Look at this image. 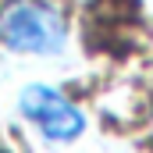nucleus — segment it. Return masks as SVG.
Segmentation results:
<instances>
[{"mask_svg":"<svg viewBox=\"0 0 153 153\" xmlns=\"http://www.w3.org/2000/svg\"><path fill=\"white\" fill-rule=\"evenodd\" d=\"M64 39V14L46 0H11L0 11V43L14 53H57Z\"/></svg>","mask_w":153,"mask_h":153,"instance_id":"obj_1","label":"nucleus"},{"mask_svg":"<svg viewBox=\"0 0 153 153\" xmlns=\"http://www.w3.org/2000/svg\"><path fill=\"white\" fill-rule=\"evenodd\" d=\"M22 114L53 143H71L85 128V117L78 114V107L50 85H29L22 93Z\"/></svg>","mask_w":153,"mask_h":153,"instance_id":"obj_2","label":"nucleus"}]
</instances>
